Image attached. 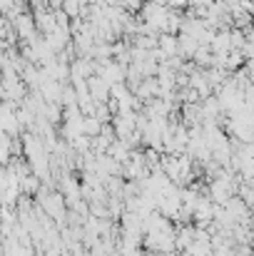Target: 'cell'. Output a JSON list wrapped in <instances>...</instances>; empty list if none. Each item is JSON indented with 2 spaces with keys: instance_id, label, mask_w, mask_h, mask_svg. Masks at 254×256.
<instances>
[{
  "instance_id": "6",
  "label": "cell",
  "mask_w": 254,
  "mask_h": 256,
  "mask_svg": "<svg viewBox=\"0 0 254 256\" xmlns=\"http://www.w3.org/2000/svg\"><path fill=\"white\" fill-rule=\"evenodd\" d=\"M122 8H125L127 12H142L145 0H122Z\"/></svg>"
},
{
  "instance_id": "2",
  "label": "cell",
  "mask_w": 254,
  "mask_h": 256,
  "mask_svg": "<svg viewBox=\"0 0 254 256\" xmlns=\"http://www.w3.org/2000/svg\"><path fill=\"white\" fill-rule=\"evenodd\" d=\"M199 48H202V42H199L197 38L179 32V55H182L184 60H192V58L197 55V50H199Z\"/></svg>"
},
{
  "instance_id": "1",
  "label": "cell",
  "mask_w": 254,
  "mask_h": 256,
  "mask_svg": "<svg viewBox=\"0 0 254 256\" xmlns=\"http://www.w3.org/2000/svg\"><path fill=\"white\" fill-rule=\"evenodd\" d=\"M35 25H38V32H40V35L55 32V30H58V15H55V10L35 12Z\"/></svg>"
},
{
  "instance_id": "5",
  "label": "cell",
  "mask_w": 254,
  "mask_h": 256,
  "mask_svg": "<svg viewBox=\"0 0 254 256\" xmlns=\"http://www.w3.org/2000/svg\"><path fill=\"white\" fill-rule=\"evenodd\" d=\"M244 62H247V60H244L242 50H232V52L227 55V72H239Z\"/></svg>"
},
{
  "instance_id": "4",
  "label": "cell",
  "mask_w": 254,
  "mask_h": 256,
  "mask_svg": "<svg viewBox=\"0 0 254 256\" xmlns=\"http://www.w3.org/2000/svg\"><path fill=\"white\" fill-rule=\"evenodd\" d=\"M192 60H194V65H197V68H212L214 52H212V48H209V45H202V48L197 50V55H194Z\"/></svg>"
},
{
  "instance_id": "3",
  "label": "cell",
  "mask_w": 254,
  "mask_h": 256,
  "mask_svg": "<svg viewBox=\"0 0 254 256\" xmlns=\"http://www.w3.org/2000/svg\"><path fill=\"white\" fill-rule=\"evenodd\" d=\"M160 50L165 55V60L179 55V35H169V32H162L160 35Z\"/></svg>"
},
{
  "instance_id": "7",
  "label": "cell",
  "mask_w": 254,
  "mask_h": 256,
  "mask_svg": "<svg viewBox=\"0 0 254 256\" xmlns=\"http://www.w3.org/2000/svg\"><path fill=\"white\" fill-rule=\"evenodd\" d=\"M242 55H244V60H254V42L247 40V45L242 48Z\"/></svg>"
}]
</instances>
